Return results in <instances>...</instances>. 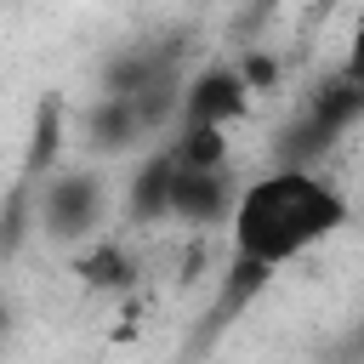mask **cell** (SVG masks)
Masks as SVG:
<instances>
[{
  "label": "cell",
  "instance_id": "obj_8",
  "mask_svg": "<svg viewBox=\"0 0 364 364\" xmlns=\"http://www.w3.org/2000/svg\"><path fill=\"white\" fill-rule=\"evenodd\" d=\"M74 273L91 284V290H125L136 279V262L125 256L119 239H91L80 256H74Z\"/></svg>",
  "mask_w": 364,
  "mask_h": 364
},
{
  "label": "cell",
  "instance_id": "obj_9",
  "mask_svg": "<svg viewBox=\"0 0 364 364\" xmlns=\"http://www.w3.org/2000/svg\"><path fill=\"white\" fill-rule=\"evenodd\" d=\"M57 142H63V102L46 97L40 102V119H34V142H28V176L57 171Z\"/></svg>",
  "mask_w": 364,
  "mask_h": 364
},
{
  "label": "cell",
  "instance_id": "obj_1",
  "mask_svg": "<svg viewBox=\"0 0 364 364\" xmlns=\"http://www.w3.org/2000/svg\"><path fill=\"white\" fill-rule=\"evenodd\" d=\"M347 216H353L347 193L318 165L279 159L273 171H262L256 182H245L239 199H233V216H228L233 256H228V279H222L216 313L222 318L245 313L267 290V279L279 267H290L296 256H307L313 245H324L330 233H341Z\"/></svg>",
  "mask_w": 364,
  "mask_h": 364
},
{
  "label": "cell",
  "instance_id": "obj_10",
  "mask_svg": "<svg viewBox=\"0 0 364 364\" xmlns=\"http://www.w3.org/2000/svg\"><path fill=\"white\" fill-rule=\"evenodd\" d=\"M341 74H353L364 85V0L353 11V34H347V57H341Z\"/></svg>",
  "mask_w": 364,
  "mask_h": 364
},
{
  "label": "cell",
  "instance_id": "obj_3",
  "mask_svg": "<svg viewBox=\"0 0 364 364\" xmlns=\"http://www.w3.org/2000/svg\"><path fill=\"white\" fill-rule=\"evenodd\" d=\"M364 119V85L353 80V74H330L313 97H307V108H301V119L290 125V136H284V154L279 159H296V165H313L324 148H336L353 125Z\"/></svg>",
  "mask_w": 364,
  "mask_h": 364
},
{
  "label": "cell",
  "instance_id": "obj_7",
  "mask_svg": "<svg viewBox=\"0 0 364 364\" xmlns=\"http://www.w3.org/2000/svg\"><path fill=\"white\" fill-rule=\"evenodd\" d=\"M171 188H176V154L171 142H159L125 182V210L131 222H165L171 216Z\"/></svg>",
  "mask_w": 364,
  "mask_h": 364
},
{
  "label": "cell",
  "instance_id": "obj_6",
  "mask_svg": "<svg viewBox=\"0 0 364 364\" xmlns=\"http://www.w3.org/2000/svg\"><path fill=\"white\" fill-rule=\"evenodd\" d=\"M80 131H85V148H97V154H125V148H136V142L154 136L142 102L125 97V91H97L91 108H85V119H80Z\"/></svg>",
  "mask_w": 364,
  "mask_h": 364
},
{
  "label": "cell",
  "instance_id": "obj_2",
  "mask_svg": "<svg viewBox=\"0 0 364 364\" xmlns=\"http://www.w3.org/2000/svg\"><path fill=\"white\" fill-rule=\"evenodd\" d=\"M40 228L57 245H91L108 216V182L97 171H46L40 182Z\"/></svg>",
  "mask_w": 364,
  "mask_h": 364
},
{
  "label": "cell",
  "instance_id": "obj_4",
  "mask_svg": "<svg viewBox=\"0 0 364 364\" xmlns=\"http://www.w3.org/2000/svg\"><path fill=\"white\" fill-rule=\"evenodd\" d=\"M250 97H256V85L245 80V68L239 63H210V68H199L188 85H182V114H176V125H239L245 114H250Z\"/></svg>",
  "mask_w": 364,
  "mask_h": 364
},
{
  "label": "cell",
  "instance_id": "obj_5",
  "mask_svg": "<svg viewBox=\"0 0 364 364\" xmlns=\"http://www.w3.org/2000/svg\"><path fill=\"white\" fill-rule=\"evenodd\" d=\"M233 176L228 165H182L176 159V188H171V216L188 222V228H216L233 216Z\"/></svg>",
  "mask_w": 364,
  "mask_h": 364
},
{
  "label": "cell",
  "instance_id": "obj_11",
  "mask_svg": "<svg viewBox=\"0 0 364 364\" xmlns=\"http://www.w3.org/2000/svg\"><path fill=\"white\" fill-rule=\"evenodd\" d=\"M239 68H245V80H250V85H256V91H262V85H267V80H279V63H273V57H262V51H256V57H245V63H239Z\"/></svg>",
  "mask_w": 364,
  "mask_h": 364
}]
</instances>
